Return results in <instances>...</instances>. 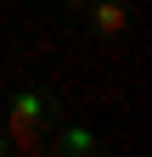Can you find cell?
I'll return each instance as SVG.
<instances>
[{
    "label": "cell",
    "instance_id": "6da1fadb",
    "mask_svg": "<svg viewBox=\"0 0 152 157\" xmlns=\"http://www.w3.org/2000/svg\"><path fill=\"white\" fill-rule=\"evenodd\" d=\"M0 118H6V129H11V146L17 151H34L45 140V129L62 118V101L45 95L34 78H17V84L6 90V112H0Z\"/></svg>",
    "mask_w": 152,
    "mask_h": 157
},
{
    "label": "cell",
    "instance_id": "7a4b0ae2",
    "mask_svg": "<svg viewBox=\"0 0 152 157\" xmlns=\"http://www.w3.org/2000/svg\"><path fill=\"white\" fill-rule=\"evenodd\" d=\"M40 146L56 151V157H102V151H107V135H96L90 124H79V118H68V112H62Z\"/></svg>",
    "mask_w": 152,
    "mask_h": 157
},
{
    "label": "cell",
    "instance_id": "3957f363",
    "mask_svg": "<svg viewBox=\"0 0 152 157\" xmlns=\"http://www.w3.org/2000/svg\"><path fill=\"white\" fill-rule=\"evenodd\" d=\"M79 17L90 23L96 39H124V34H130V6H124V0H85Z\"/></svg>",
    "mask_w": 152,
    "mask_h": 157
},
{
    "label": "cell",
    "instance_id": "277c9868",
    "mask_svg": "<svg viewBox=\"0 0 152 157\" xmlns=\"http://www.w3.org/2000/svg\"><path fill=\"white\" fill-rule=\"evenodd\" d=\"M6 151H17V146H11V129H6V118H0V157H6Z\"/></svg>",
    "mask_w": 152,
    "mask_h": 157
},
{
    "label": "cell",
    "instance_id": "5b68a950",
    "mask_svg": "<svg viewBox=\"0 0 152 157\" xmlns=\"http://www.w3.org/2000/svg\"><path fill=\"white\" fill-rule=\"evenodd\" d=\"M62 11H73V17H79V11H85V0H62Z\"/></svg>",
    "mask_w": 152,
    "mask_h": 157
}]
</instances>
